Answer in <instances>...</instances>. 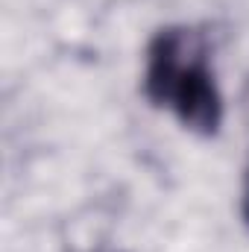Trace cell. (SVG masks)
I'll list each match as a JSON object with an SVG mask.
<instances>
[{
    "label": "cell",
    "mask_w": 249,
    "mask_h": 252,
    "mask_svg": "<svg viewBox=\"0 0 249 252\" xmlns=\"http://www.w3.org/2000/svg\"><path fill=\"white\" fill-rule=\"evenodd\" d=\"M167 106L173 109L179 124L193 135L211 138V135L220 132L223 97H220V88L214 82V73L208 70V64L199 53H193L187 59V64L182 67Z\"/></svg>",
    "instance_id": "obj_1"
},
{
    "label": "cell",
    "mask_w": 249,
    "mask_h": 252,
    "mask_svg": "<svg viewBox=\"0 0 249 252\" xmlns=\"http://www.w3.org/2000/svg\"><path fill=\"white\" fill-rule=\"evenodd\" d=\"M187 47V30L182 27H164L153 35L147 47V70H144V94L153 106H167L173 85L185 67Z\"/></svg>",
    "instance_id": "obj_2"
},
{
    "label": "cell",
    "mask_w": 249,
    "mask_h": 252,
    "mask_svg": "<svg viewBox=\"0 0 249 252\" xmlns=\"http://www.w3.org/2000/svg\"><path fill=\"white\" fill-rule=\"evenodd\" d=\"M241 217H244V226L249 229V158L244 167V182H241Z\"/></svg>",
    "instance_id": "obj_3"
},
{
    "label": "cell",
    "mask_w": 249,
    "mask_h": 252,
    "mask_svg": "<svg viewBox=\"0 0 249 252\" xmlns=\"http://www.w3.org/2000/svg\"><path fill=\"white\" fill-rule=\"evenodd\" d=\"M241 112H244V121L249 124V79L244 85V91H241Z\"/></svg>",
    "instance_id": "obj_4"
}]
</instances>
